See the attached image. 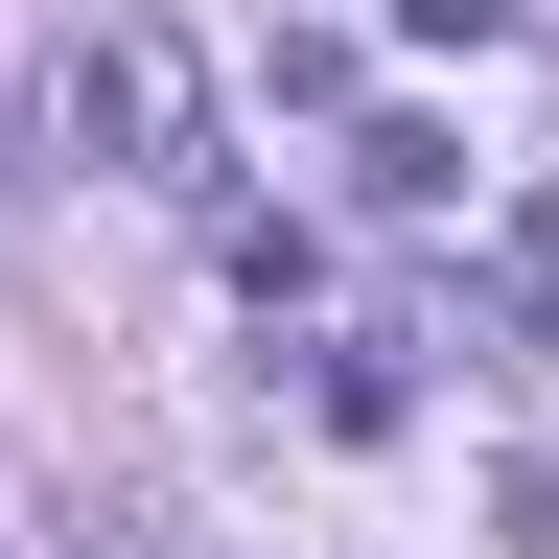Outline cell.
I'll return each instance as SVG.
<instances>
[{
	"label": "cell",
	"mask_w": 559,
	"mask_h": 559,
	"mask_svg": "<svg viewBox=\"0 0 559 559\" xmlns=\"http://www.w3.org/2000/svg\"><path fill=\"white\" fill-rule=\"evenodd\" d=\"M70 140H94L117 187H210V47H187V24H140V0H117V24L70 47Z\"/></svg>",
	"instance_id": "obj_1"
},
{
	"label": "cell",
	"mask_w": 559,
	"mask_h": 559,
	"mask_svg": "<svg viewBox=\"0 0 559 559\" xmlns=\"http://www.w3.org/2000/svg\"><path fill=\"white\" fill-rule=\"evenodd\" d=\"M489 326H536V349H559V187L513 210V234H489Z\"/></svg>",
	"instance_id": "obj_2"
},
{
	"label": "cell",
	"mask_w": 559,
	"mask_h": 559,
	"mask_svg": "<svg viewBox=\"0 0 559 559\" xmlns=\"http://www.w3.org/2000/svg\"><path fill=\"white\" fill-rule=\"evenodd\" d=\"M396 24H419V47H513L536 0H396Z\"/></svg>",
	"instance_id": "obj_3"
}]
</instances>
